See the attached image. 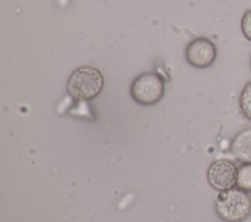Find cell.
<instances>
[{
	"mask_svg": "<svg viewBox=\"0 0 251 222\" xmlns=\"http://www.w3.org/2000/svg\"><path fill=\"white\" fill-rule=\"evenodd\" d=\"M104 87V77L100 69L83 66L75 69L67 82V92L77 100H92L97 98Z\"/></svg>",
	"mask_w": 251,
	"mask_h": 222,
	"instance_id": "6da1fadb",
	"label": "cell"
},
{
	"mask_svg": "<svg viewBox=\"0 0 251 222\" xmlns=\"http://www.w3.org/2000/svg\"><path fill=\"white\" fill-rule=\"evenodd\" d=\"M215 211L224 222H244L251 215V198L237 187L221 191L215 201Z\"/></svg>",
	"mask_w": 251,
	"mask_h": 222,
	"instance_id": "7a4b0ae2",
	"label": "cell"
},
{
	"mask_svg": "<svg viewBox=\"0 0 251 222\" xmlns=\"http://www.w3.org/2000/svg\"><path fill=\"white\" fill-rule=\"evenodd\" d=\"M165 96V82L158 74L146 72L131 84V97L141 105H153Z\"/></svg>",
	"mask_w": 251,
	"mask_h": 222,
	"instance_id": "3957f363",
	"label": "cell"
},
{
	"mask_svg": "<svg viewBox=\"0 0 251 222\" xmlns=\"http://www.w3.org/2000/svg\"><path fill=\"white\" fill-rule=\"evenodd\" d=\"M186 60L197 69L210 68L217 57V49L214 42L207 38H196L188 44L185 50Z\"/></svg>",
	"mask_w": 251,
	"mask_h": 222,
	"instance_id": "277c9868",
	"label": "cell"
},
{
	"mask_svg": "<svg viewBox=\"0 0 251 222\" xmlns=\"http://www.w3.org/2000/svg\"><path fill=\"white\" fill-rule=\"evenodd\" d=\"M237 167L230 160H216L208 166L207 181L214 190L221 192L236 186Z\"/></svg>",
	"mask_w": 251,
	"mask_h": 222,
	"instance_id": "5b68a950",
	"label": "cell"
},
{
	"mask_svg": "<svg viewBox=\"0 0 251 222\" xmlns=\"http://www.w3.org/2000/svg\"><path fill=\"white\" fill-rule=\"evenodd\" d=\"M231 152L243 163H251V128L239 132L231 142Z\"/></svg>",
	"mask_w": 251,
	"mask_h": 222,
	"instance_id": "8992f818",
	"label": "cell"
},
{
	"mask_svg": "<svg viewBox=\"0 0 251 222\" xmlns=\"http://www.w3.org/2000/svg\"><path fill=\"white\" fill-rule=\"evenodd\" d=\"M236 187L251 194V163H243L237 167Z\"/></svg>",
	"mask_w": 251,
	"mask_h": 222,
	"instance_id": "52a82bcc",
	"label": "cell"
},
{
	"mask_svg": "<svg viewBox=\"0 0 251 222\" xmlns=\"http://www.w3.org/2000/svg\"><path fill=\"white\" fill-rule=\"evenodd\" d=\"M240 109L246 120L251 121V80L244 86L239 99Z\"/></svg>",
	"mask_w": 251,
	"mask_h": 222,
	"instance_id": "ba28073f",
	"label": "cell"
},
{
	"mask_svg": "<svg viewBox=\"0 0 251 222\" xmlns=\"http://www.w3.org/2000/svg\"><path fill=\"white\" fill-rule=\"evenodd\" d=\"M241 30H243V34L249 42H251V9L250 10H246L245 14L243 15V19H241Z\"/></svg>",
	"mask_w": 251,
	"mask_h": 222,
	"instance_id": "9c48e42d",
	"label": "cell"
},
{
	"mask_svg": "<svg viewBox=\"0 0 251 222\" xmlns=\"http://www.w3.org/2000/svg\"><path fill=\"white\" fill-rule=\"evenodd\" d=\"M68 3H69V0H58V4H59V6H66Z\"/></svg>",
	"mask_w": 251,
	"mask_h": 222,
	"instance_id": "30bf717a",
	"label": "cell"
}]
</instances>
